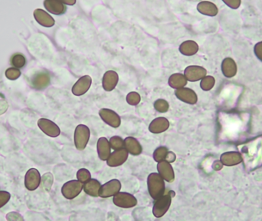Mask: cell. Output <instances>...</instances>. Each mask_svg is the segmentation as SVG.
Listing matches in <instances>:
<instances>
[{"mask_svg":"<svg viewBox=\"0 0 262 221\" xmlns=\"http://www.w3.org/2000/svg\"><path fill=\"white\" fill-rule=\"evenodd\" d=\"M157 171L163 180H166L167 182L171 183L175 180L174 168L172 167L170 162L164 160L158 162Z\"/></svg>","mask_w":262,"mask_h":221,"instance_id":"14","label":"cell"},{"mask_svg":"<svg viewBox=\"0 0 262 221\" xmlns=\"http://www.w3.org/2000/svg\"><path fill=\"white\" fill-rule=\"evenodd\" d=\"M127 103L131 105L136 106L141 103V97L136 91H131L127 95Z\"/></svg>","mask_w":262,"mask_h":221,"instance_id":"34","label":"cell"},{"mask_svg":"<svg viewBox=\"0 0 262 221\" xmlns=\"http://www.w3.org/2000/svg\"><path fill=\"white\" fill-rule=\"evenodd\" d=\"M206 74V69L199 65H190L184 70L185 77L187 80L192 82L201 80Z\"/></svg>","mask_w":262,"mask_h":221,"instance_id":"8","label":"cell"},{"mask_svg":"<svg viewBox=\"0 0 262 221\" xmlns=\"http://www.w3.org/2000/svg\"><path fill=\"white\" fill-rule=\"evenodd\" d=\"M90 129L85 125H79L76 127L74 131V145L79 151H83L87 147L90 139Z\"/></svg>","mask_w":262,"mask_h":221,"instance_id":"3","label":"cell"},{"mask_svg":"<svg viewBox=\"0 0 262 221\" xmlns=\"http://www.w3.org/2000/svg\"><path fill=\"white\" fill-rule=\"evenodd\" d=\"M113 202L116 206L121 208H131L137 205V198L133 194L126 192L116 193V195L114 196Z\"/></svg>","mask_w":262,"mask_h":221,"instance_id":"5","label":"cell"},{"mask_svg":"<svg viewBox=\"0 0 262 221\" xmlns=\"http://www.w3.org/2000/svg\"><path fill=\"white\" fill-rule=\"evenodd\" d=\"M8 216H12L13 218H10L8 221H23V218L21 217L20 214H17L15 212H13V213H10L7 214Z\"/></svg>","mask_w":262,"mask_h":221,"instance_id":"41","label":"cell"},{"mask_svg":"<svg viewBox=\"0 0 262 221\" xmlns=\"http://www.w3.org/2000/svg\"><path fill=\"white\" fill-rule=\"evenodd\" d=\"M221 69L224 76L228 78L235 76L238 72L237 64L233 59L228 57L224 59L221 65Z\"/></svg>","mask_w":262,"mask_h":221,"instance_id":"17","label":"cell"},{"mask_svg":"<svg viewBox=\"0 0 262 221\" xmlns=\"http://www.w3.org/2000/svg\"><path fill=\"white\" fill-rule=\"evenodd\" d=\"M119 82L118 74L115 71H107L103 74L102 86L106 91H111L115 89Z\"/></svg>","mask_w":262,"mask_h":221,"instance_id":"15","label":"cell"},{"mask_svg":"<svg viewBox=\"0 0 262 221\" xmlns=\"http://www.w3.org/2000/svg\"><path fill=\"white\" fill-rule=\"evenodd\" d=\"M31 86L37 90L44 89L50 84V76L48 73L41 72L34 75L31 78Z\"/></svg>","mask_w":262,"mask_h":221,"instance_id":"18","label":"cell"},{"mask_svg":"<svg viewBox=\"0 0 262 221\" xmlns=\"http://www.w3.org/2000/svg\"><path fill=\"white\" fill-rule=\"evenodd\" d=\"M77 178H78L80 182L85 184V183L88 181L90 179H91V172L87 169L81 168V169L78 170V172H77Z\"/></svg>","mask_w":262,"mask_h":221,"instance_id":"33","label":"cell"},{"mask_svg":"<svg viewBox=\"0 0 262 221\" xmlns=\"http://www.w3.org/2000/svg\"><path fill=\"white\" fill-rule=\"evenodd\" d=\"M254 53L259 61L262 62V41L259 42L254 46Z\"/></svg>","mask_w":262,"mask_h":221,"instance_id":"38","label":"cell"},{"mask_svg":"<svg viewBox=\"0 0 262 221\" xmlns=\"http://www.w3.org/2000/svg\"><path fill=\"white\" fill-rule=\"evenodd\" d=\"M99 116L107 125L117 128L121 125V119L118 114L109 108H102L99 111Z\"/></svg>","mask_w":262,"mask_h":221,"instance_id":"7","label":"cell"},{"mask_svg":"<svg viewBox=\"0 0 262 221\" xmlns=\"http://www.w3.org/2000/svg\"><path fill=\"white\" fill-rule=\"evenodd\" d=\"M129 153L125 148L115 150L113 153H111L109 158H107V165L111 167H119L124 164L128 158Z\"/></svg>","mask_w":262,"mask_h":221,"instance_id":"10","label":"cell"},{"mask_svg":"<svg viewBox=\"0 0 262 221\" xmlns=\"http://www.w3.org/2000/svg\"><path fill=\"white\" fill-rule=\"evenodd\" d=\"M124 148L129 154L133 156H137L142 153L143 148L138 140L133 137H128L124 140Z\"/></svg>","mask_w":262,"mask_h":221,"instance_id":"23","label":"cell"},{"mask_svg":"<svg viewBox=\"0 0 262 221\" xmlns=\"http://www.w3.org/2000/svg\"><path fill=\"white\" fill-rule=\"evenodd\" d=\"M173 195H175V193L170 192L167 194H163L160 198L155 200L153 206V214L155 218H162L168 211L171 205Z\"/></svg>","mask_w":262,"mask_h":221,"instance_id":"2","label":"cell"},{"mask_svg":"<svg viewBox=\"0 0 262 221\" xmlns=\"http://www.w3.org/2000/svg\"><path fill=\"white\" fill-rule=\"evenodd\" d=\"M58 1L62 2L63 4H65V5H68V6H74L77 0H58Z\"/></svg>","mask_w":262,"mask_h":221,"instance_id":"43","label":"cell"},{"mask_svg":"<svg viewBox=\"0 0 262 221\" xmlns=\"http://www.w3.org/2000/svg\"><path fill=\"white\" fill-rule=\"evenodd\" d=\"M26 63V58L25 56L22 54L13 55L11 58V64L15 68L17 69H21L24 67Z\"/></svg>","mask_w":262,"mask_h":221,"instance_id":"31","label":"cell"},{"mask_svg":"<svg viewBox=\"0 0 262 221\" xmlns=\"http://www.w3.org/2000/svg\"><path fill=\"white\" fill-rule=\"evenodd\" d=\"M92 83V78L89 75L81 77L72 87V93L75 96H81L87 93Z\"/></svg>","mask_w":262,"mask_h":221,"instance_id":"12","label":"cell"},{"mask_svg":"<svg viewBox=\"0 0 262 221\" xmlns=\"http://www.w3.org/2000/svg\"><path fill=\"white\" fill-rule=\"evenodd\" d=\"M200 49V47L197 43L192 40H187L183 42L181 45H179V50L181 54L186 56H192L197 53Z\"/></svg>","mask_w":262,"mask_h":221,"instance_id":"25","label":"cell"},{"mask_svg":"<svg viewBox=\"0 0 262 221\" xmlns=\"http://www.w3.org/2000/svg\"><path fill=\"white\" fill-rule=\"evenodd\" d=\"M175 95L179 100L189 104H196L198 102V96L196 92L189 88H181L175 90Z\"/></svg>","mask_w":262,"mask_h":221,"instance_id":"13","label":"cell"},{"mask_svg":"<svg viewBox=\"0 0 262 221\" xmlns=\"http://www.w3.org/2000/svg\"><path fill=\"white\" fill-rule=\"evenodd\" d=\"M6 77L10 80H16L21 75V72L17 68H10L6 71Z\"/></svg>","mask_w":262,"mask_h":221,"instance_id":"35","label":"cell"},{"mask_svg":"<svg viewBox=\"0 0 262 221\" xmlns=\"http://www.w3.org/2000/svg\"><path fill=\"white\" fill-rule=\"evenodd\" d=\"M199 13L207 16H216L218 15V9L216 4L209 1H202L197 5Z\"/></svg>","mask_w":262,"mask_h":221,"instance_id":"21","label":"cell"},{"mask_svg":"<svg viewBox=\"0 0 262 221\" xmlns=\"http://www.w3.org/2000/svg\"><path fill=\"white\" fill-rule=\"evenodd\" d=\"M109 142L111 148L114 149L115 151L124 147V140L119 136H113Z\"/></svg>","mask_w":262,"mask_h":221,"instance_id":"32","label":"cell"},{"mask_svg":"<svg viewBox=\"0 0 262 221\" xmlns=\"http://www.w3.org/2000/svg\"><path fill=\"white\" fill-rule=\"evenodd\" d=\"M148 192L153 200L160 198L165 193L164 180L159 173L150 174L147 177Z\"/></svg>","mask_w":262,"mask_h":221,"instance_id":"1","label":"cell"},{"mask_svg":"<svg viewBox=\"0 0 262 221\" xmlns=\"http://www.w3.org/2000/svg\"><path fill=\"white\" fill-rule=\"evenodd\" d=\"M215 84H216V79L214 77L211 76V75H205L203 79H201L200 87L203 91H210L214 87Z\"/></svg>","mask_w":262,"mask_h":221,"instance_id":"28","label":"cell"},{"mask_svg":"<svg viewBox=\"0 0 262 221\" xmlns=\"http://www.w3.org/2000/svg\"><path fill=\"white\" fill-rule=\"evenodd\" d=\"M153 106H154L156 111L160 113H166L168 112L169 108H170L168 102L162 99H157L153 104Z\"/></svg>","mask_w":262,"mask_h":221,"instance_id":"30","label":"cell"},{"mask_svg":"<svg viewBox=\"0 0 262 221\" xmlns=\"http://www.w3.org/2000/svg\"><path fill=\"white\" fill-rule=\"evenodd\" d=\"M10 193L7 192H4V191H0V208L9 202L10 200Z\"/></svg>","mask_w":262,"mask_h":221,"instance_id":"37","label":"cell"},{"mask_svg":"<svg viewBox=\"0 0 262 221\" xmlns=\"http://www.w3.org/2000/svg\"><path fill=\"white\" fill-rule=\"evenodd\" d=\"M34 16H35V20L44 27H52L55 25V20L53 18L44 10H40V9L35 10L34 12Z\"/></svg>","mask_w":262,"mask_h":221,"instance_id":"24","label":"cell"},{"mask_svg":"<svg viewBox=\"0 0 262 221\" xmlns=\"http://www.w3.org/2000/svg\"><path fill=\"white\" fill-rule=\"evenodd\" d=\"M83 190V184L79 180H70L65 183L61 188V193L68 200H72L79 195Z\"/></svg>","mask_w":262,"mask_h":221,"instance_id":"4","label":"cell"},{"mask_svg":"<svg viewBox=\"0 0 262 221\" xmlns=\"http://www.w3.org/2000/svg\"><path fill=\"white\" fill-rule=\"evenodd\" d=\"M175 159H176V156H175V153L172 152V151H169L168 154H167V156H166V161L170 162V163H173V162H175Z\"/></svg>","mask_w":262,"mask_h":221,"instance_id":"42","label":"cell"},{"mask_svg":"<svg viewBox=\"0 0 262 221\" xmlns=\"http://www.w3.org/2000/svg\"><path fill=\"white\" fill-rule=\"evenodd\" d=\"M222 2L230 9L238 10L242 4V0H222Z\"/></svg>","mask_w":262,"mask_h":221,"instance_id":"36","label":"cell"},{"mask_svg":"<svg viewBox=\"0 0 262 221\" xmlns=\"http://www.w3.org/2000/svg\"><path fill=\"white\" fill-rule=\"evenodd\" d=\"M111 145L107 138L104 137L99 138L97 144V151H98V157L101 160L107 161L111 154Z\"/></svg>","mask_w":262,"mask_h":221,"instance_id":"20","label":"cell"},{"mask_svg":"<svg viewBox=\"0 0 262 221\" xmlns=\"http://www.w3.org/2000/svg\"><path fill=\"white\" fill-rule=\"evenodd\" d=\"M120 189H121V183L120 180L113 179L101 187L99 197L102 198H109V197H114L116 193L120 192Z\"/></svg>","mask_w":262,"mask_h":221,"instance_id":"6","label":"cell"},{"mask_svg":"<svg viewBox=\"0 0 262 221\" xmlns=\"http://www.w3.org/2000/svg\"><path fill=\"white\" fill-rule=\"evenodd\" d=\"M48 177H46V175H44L43 176V180H41L42 181V185H43V188L46 191H49L50 190L51 186L52 184V176L51 175L49 179H48Z\"/></svg>","mask_w":262,"mask_h":221,"instance_id":"39","label":"cell"},{"mask_svg":"<svg viewBox=\"0 0 262 221\" xmlns=\"http://www.w3.org/2000/svg\"><path fill=\"white\" fill-rule=\"evenodd\" d=\"M243 161L242 154L238 151H228L223 153L220 157V162L227 167L238 165Z\"/></svg>","mask_w":262,"mask_h":221,"instance_id":"16","label":"cell"},{"mask_svg":"<svg viewBox=\"0 0 262 221\" xmlns=\"http://www.w3.org/2000/svg\"><path fill=\"white\" fill-rule=\"evenodd\" d=\"M44 6L49 13L55 15H61L67 10L65 4L58 0H44Z\"/></svg>","mask_w":262,"mask_h":221,"instance_id":"22","label":"cell"},{"mask_svg":"<svg viewBox=\"0 0 262 221\" xmlns=\"http://www.w3.org/2000/svg\"><path fill=\"white\" fill-rule=\"evenodd\" d=\"M168 152L169 149L165 146L157 147L153 152V159L156 162H160L166 160Z\"/></svg>","mask_w":262,"mask_h":221,"instance_id":"29","label":"cell"},{"mask_svg":"<svg viewBox=\"0 0 262 221\" xmlns=\"http://www.w3.org/2000/svg\"><path fill=\"white\" fill-rule=\"evenodd\" d=\"M170 121L166 118H157L151 121L149 126V131L153 134H160L168 130Z\"/></svg>","mask_w":262,"mask_h":221,"instance_id":"19","label":"cell"},{"mask_svg":"<svg viewBox=\"0 0 262 221\" xmlns=\"http://www.w3.org/2000/svg\"><path fill=\"white\" fill-rule=\"evenodd\" d=\"M187 82L188 80L185 77L184 74H181V73H175L172 74L168 80L169 86L175 89H179L185 87L187 85Z\"/></svg>","mask_w":262,"mask_h":221,"instance_id":"27","label":"cell"},{"mask_svg":"<svg viewBox=\"0 0 262 221\" xmlns=\"http://www.w3.org/2000/svg\"><path fill=\"white\" fill-rule=\"evenodd\" d=\"M38 125L44 134L52 138H56L58 136H59L61 133L59 127L58 126L56 123L48 119H39L38 121Z\"/></svg>","mask_w":262,"mask_h":221,"instance_id":"9","label":"cell"},{"mask_svg":"<svg viewBox=\"0 0 262 221\" xmlns=\"http://www.w3.org/2000/svg\"><path fill=\"white\" fill-rule=\"evenodd\" d=\"M41 175L35 168L29 170L25 176V186L30 192H33L39 188L41 184Z\"/></svg>","mask_w":262,"mask_h":221,"instance_id":"11","label":"cell"},{"mask_svg":"<svg viewBox=\"0 0 262 221\" xmlns=\"http://www.w3.org/2000/svg\"><path fill=\"white\" fill-rule=\"evenodd\" d=\"M9 108V104L6 100H0V116L7 111Z\"/></svg>","mask_w":262,"mask_h":221,"instance_id":"40","label":"cell"},{"mask_svg":"<svg viewBox=\"0 0 262 221\" xmlns=\"http://www.w3.org/2000/svg\"><path fill=\"white\" fill-rule=\"evenodd\" d=\"M101 183L96 179H90L88 181L85 183L83 185V190L87 195L93 197H99V191H100Z\"/></svg>","mask_w":262,"mask_h":221,"instance_id":"26","label":"cell"}]
</instances>
